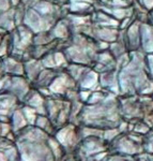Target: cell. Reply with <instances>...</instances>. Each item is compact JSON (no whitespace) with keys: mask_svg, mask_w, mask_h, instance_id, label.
I'll return each mask as SVG.
<instances>
[{"mask_svg":"<svg viewBox=\"0 0 153 161\" xmlns=\"http://www.w3.org/2000/svg\"><path fill=\"white\" fill-rule=\"evenodd\" d=\"M143 40L146 42V50H153V38H152V33L150 31V29L148 27L143 28Z\"/></svg>","mask_w":153,"mask_h":161,"instance_id":"1","label":"cell"},{"mask_svg":"<svg viewBox=\"0 0 153 161\" xmlns=\"http://www.w3.org/2000/svg\"><path fill=\"white\" fill-rule=\"evenodd\" d=\"M39 9H40L43 13H46V12H48V11L51 10V6L47 4V3H42V4L39 6Z\"/></svg>","mask_w":153,"mask_h":161,"instance_id":"2","label":"cell"},{"mask_svg":"<svg viewBox=\"0 0 153 161\" xmlns=\"http://www.w3.org/2000/svg\"><path fill=\"white\" fill-rule=\"evenodd\" d=\"M102 38L108 39V40H113L115 37H113V33H111V32H102Z\"/></svg>","mask_w":153,"mask_h":161,"instance_id":"3","label":"cell"},{"mask_svg":"<svg viewBox=\"0 0 153 161\" xmlns=\"http://www.w3.org/2000/svg\"><path fill=\"white\" fill-rule=\"evenodd\" d=\"M64 32H65V29L63 28V27H59V28H57V30H56V33L58 34V36H63L64 34Z\"/></svg>","mask_w":153,"mask_h":161,"instance_id":"4","label":"cell"},{"mask_svg":"<svg viewBox=\"0 0 153 161\" xmlns=\"http://www.w3.org/2000/svg\"><path fill=\"white\" fill-rule=\"evenodd\" d=\"M146 3V6H148V8H152L153 6V0H143Z\"/></svg>","mask_w":153,"mask_h":161,"instance_id":"5","label":"cell"},{"mask_svg":"<svg viewBox=\"0 0 153 161\" xmlns=\"http://www.w3.org/2000/svg\"><path fill=\"white\" fill-rule=\"evenodd\" d=\"M86 6V4H84V3H76L75 6H73L72 8L73 9H78V8H85Z\"/></svg>","mask_w":153,"mask_h":161,"instance_id":"6","label":"cell"},{"mask_svg":"<svg viewBox=\"0 0 153 161\" xmlns=\"http://www.w3.org/2000/svg\"><path fill=\"white\" fill-rule=\"evenodd\" d=\"M116 15H117L118 17H122V16L124 15V11H122V10H118V12H116Z\"/></svg>","mask_w":153,"mask_h":161,"instance_id":"7","label":"cell"},{"mask_svg":"<svg viewBox=\"0 0 153 161\" xmlns=\"http://www.w3.org/2000/svg\"><path fill=\"white\" fill-rule=\"evenodd\" d=\"M57 61H60V63H61V61H63V58H62V56H61V54H57Z\"/></svg>","mask_w":153,"mask_h":161,"instance_id":"8","label":"cell"},{"mask_svg":"<svg viewBox=\"0 0 153 161\" xmlns=\"http://www.w3.org/2000/svg\"><path fill=\"white\" fill-rule=\"evenodd\" d=\"M149 59H150V61H151V67H153V56H150Z\"/></svg>","mask_w":153,"mask_h":161,"instance_id":"9","label":"cell"}]
</instances>
